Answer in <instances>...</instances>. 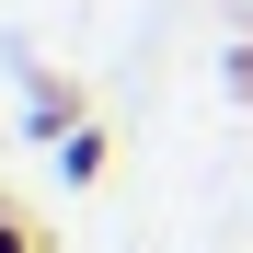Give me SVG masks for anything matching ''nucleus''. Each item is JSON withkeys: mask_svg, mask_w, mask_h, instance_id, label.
<instances>
[{"mask_svg": "<svg viewBox=\"0 0 253 253\" xmlns=\"http://www.w3.org/2000/svg\"><path fill=\"white\" fill-rule=\"evenodd\" d=\"M23 126H35V138H69V126H81V81L69 69H23Z\"/></svg>", "mask_w": 253, "mask_h": 253, "instance_id": "nucleus-1", "label": "nucleus"}, {"mask_svg": "<svg viewBox=\"0 0 253 253\" xmlns=\"http://www.w3.org/2000/svg\"><path fill=\"white\" fill-rule=\"evenodd\" d=\"M58 173H69V184H104V173H115V126H104V115H81L69 138H58Z\"/></svg>", "mask_w": 253, "mask_h": 253, "instance_id": "nucleus-2", "label": "nucleus"}, {"mask_svg": "<svg viewBox=\"0 0 253 253\" xmlns=\"http://www.w3.org/2000/svg\"><path fill=\"white\" fill-rule=\"evenodd\" d=\"M0 253H46V230H35V219H23L12 196H0Z\"/></svg>", "mask_w": 253, "mask_h": 253, "instance_id": "nucleus-3", "label": "nucleus"}, {"mask_svg": "<svg viewBox=\"0 0 253 253\" xmlns=\"http://www.w3.org/2000/svg\"><path fill=\"white\" fill-rule=\"evenodd\" d=\"M242 12H253V0H242Z\"/></svg>", "mask_w": 253, "mask_h": 253, "instance_id": "nucleus-4", "label": "nucleus"}]
</instances>
